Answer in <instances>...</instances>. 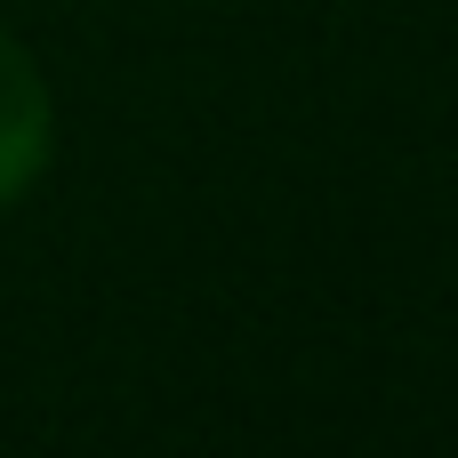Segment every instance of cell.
I'll list each match as a JSON object with an SVG mask.
<instances>
[{
	"instance_id": "cell-1",
	"label": "cell",
	"mask_w": 458,
	"mask_h": 458,
	"mask_svg": "<svg viewBox=\"0 0 458 458\" xmlns=\"http://www.w3.org/2000/svg\"><path fill=\"white\" fill-rule=\"evenodd\" d=\"M56 153V97L32 64V48L0 24V209H16Z\"/></svg>"
}]
</instances>
